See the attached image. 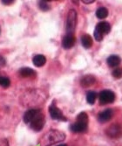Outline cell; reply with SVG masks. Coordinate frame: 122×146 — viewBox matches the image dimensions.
Segmentation results:
<instances>
[{
    "mask_svg": "<svg viewBox=\"0 0 122 146\" xmlns=\"http://www.w3.org/2000/svg\"><path fill=\"white\" fill-rule=\"evenodd\" d=\"M32 63L35 67L37 68H41L46 63V56L42 54H37L32 59Z\"/></svg>",
    "mask_w": 122,
    "mask_h": 146,
    "instance_id": "cell-13",
    "label": "cell"
},
{
    "mask_svg": "<svg viewBox=\"0 0 122 146\" xmlns=\"http://www.w3.org/2000/svg\"><path fill=\"white\" fill-rule=\"evenodd\" d=\"M76 42V38L73 33H66L62 39V46L65 49L72 48Z\"/></svg>",
    "mask_w": 122,
    "mask_h": 146,
    "instance_id": "cell-9",
    "label": "cell"
},
{
    "mask_svg": "<svg viewBox=\"0 0 122 146\" xmlns=\"http://www.w3.org/2000/svg\"><path fill=\"white\" fill-rule=\"evenodd\" d=\"M99 100L101 104H109L113 103L115 100V94L112 90H103L100 93Z\"/></svg>",
    "mask_w": 122,
    "mask_h": 146,
    "instance_id": "cell-6",
    "label": "cell"
},
{
    "mask_svg": "<svg viewBox=\"0 0 122 146\" xmlns=\"http://www.w3.org/2000/svg\"><path fill=\"white\" fill-rule=\"evenodd\" d=\"M96 16L100 19H104L108 16V10L106 7H100L96 11Z\"/></svg>",
    "mask_w": 122,
    "mask_h": 146,
    "instance_id": "cell-17",
    "label": "cell"
},
{
    "mask_svg": "<svg viewBox=\"0 0 122 146\" xmlns=\"http://www.w3.org/2000/svg\"><path fill=\"white\" fill-rule=\"evenodd\" d=\"M40 113H41V110L38 109H32L27 110L24 115V121L25 123H30L34 118H36Z\"/></svg>",
    "mask_w": 122,
    "mask_h": 146,
    "instance_id": "cell-10",
    "label": "cell"
},
{
    "mask_svg": "<svg viewBox=\"0 0 122 146\" xmlns=\"http://www.w3.org/2000/svg\"><path fill=\"white\" fill-rule=\"evenodd\" d=\"M106 134L112 138H119L122 136V129L118 124H112L107 129Z\"/></svg>",
    "mask_w": 122,
    "mask_h": 146,
    "instance_id": "cell-8",
    "label": "cell"
},
{
    "mask_svg": "<svg viewBox=\"0 0 122 146\" xmlns=\"http://www.w3.org/2000/svg\"><path fill=\"white\" fill-rule=\"evenodd\" d=\"M19 74L24 78H32L35 77L36 72L30 68H23L19 70Z\"/></svg>",
    "mask_w": 122,
    "mask_h": 146,
    "instance_id": "cell-15",
    "label": "cell"
},
{
    "mask_svg": "<svg viewBox=\"0 0 122 146\" xmlns=\"http://www.w3.org/2000/svg\"><path fill=\"white\" fill-rule=\"evenodd\" d=\"M113 115V111L111 109H106L103 111H101L98 115V120L100 123H106L110 121Z\"/></svg>",
    "mask_w": 122,
    "mask_h": 146,
    "instance_id": "cell-11",
    "label": "cell"
},
{
    "mask_svg": "<svg viewBox=\"0 0 122 146\" xmlns=\"http://www.w3.org/2000/svg\"><path fill=\"white\" fill-rule=\"evenodd\" d=\"M113 76L116 79H120L122 78V68H115L113 73H112Z\"/></svg>",
    "mask_w": 122,
    "mask_h": 146,
    "instance_id": "cell-21",
    "label": "cell"
},
{
    "mask_svg": "<svg viewBox=\"0 0 122 146\" xmlns=\"http://www.w3.org/2000/svg\"><path fill=\"white\" fill-rule=\"evenodd\" d=\"M106 62H107V64H108L109 67L114 68V67H118V66L120 64L121 59L118 55H111V56H109L107 58Z\"/></svg>",
    "mask_w": 122,
    "mask_h": 146,
    "instance_id": "cell-16",
    "label": "cell"
},
{
    "mask_svg": "<svg viewBox=\"0 0 122 146\" xmlns=\"http://www.w3.org/2000/svg\"><path fill=\"white\" fill-rule=\"evenodd\" d=\"M77 25V12L75 10L71 9L68 11L66 19V33L74 34V31Z\"/></svg>",
    "mask_w": 122,
    "mask_h": 146,
    "instance_id": "cell-4",
    "label": "cell"
},
{
    "mask_svg": "<svg viewBox=\"0 0 122 146\" xmlns=\"http://www.w3.org/2000/svg\"><path fill=\"white\" fill-rule=\"evenodd\" d=\"M45 123H46L45 116L42 113H40L36 118H34L33 120L30 123V127L32 130L38 132L44 128Z\"/></svg>",
    "mask_w": 122,
    "mask_h": 146,
    "instance_id": "cell-7",
    "label": "cell"
},
{
    "mask_svg": "<svg viewBox=\"0 0 122 146\" xmlns=\"http://www.w3.org/2000/svg\"><path fill=\"white\" fill-rule=\"evenodd\" d=\"M5 64H6L5 59L2 55H0V67H4V66H5Z\"/></svg>",
    "mask_w": 122,
    "mask_h": 146,
    "instance_id": "cell-22",
    "label": "cell"
},
{
    "mask_svg": "<svg viewBox=\"0 0 122 146\" xmlns=\"http://www.w3.org/2000/svg\"><path fill=\"white\" fill-rule=\"evenodd\" d=\"M10 85H11V81L8 77L0 76V86L4 88H7L10 87Z\"/></svg>",
    "mask_w": 122,
    "mask_h": 146,
    "instance_id": "cell-19",
    "label": "cell"
},
{
    "mask_svg": "<svg viewBox=\"0 0 122 146\" xmlns=\"http://www.w3.org/2000/svg\"><path fill=\"white\" fill-rule=\"evenodd\" d=\"M81 44L86 48L89 49L92 46L93 41H92V38L89 34H84L81 37Z\"/></svg>",
    "mask_w": 122,
    "mask_h": 146,
    "instance_id": "cell-14",
    "label": "cell"
},
{
    "mask_svg": "<svg viewBox=\"0 0 122 146\" xmlns=\"http://www.w3.org/2000/svg\"><path fill=\"white\" fill-rule=\"evenodd\" d=\"M111 31V25L108 22L103 21V22H100L95 27V30H94V38L97 41H101L104 35L105 34H108Z\"/></svg>",
    "mask_w": 122,
    "mask_h": 146,
    "instance_id": "cell-3",
    "label": "cell"
},
{
    "mask_svg": "<svg viewBox=\"0 0 122 146\" xmlns=\"http://www.w3.org/2000/svg\"><path fill=\"white\" fill-rule=\"evenodd\" d=\"M57 146H67L65 143H61V144H59V145H57Z\"/></svg>",
    "mask_w": 122,
    "mask_h": 146,
    "instance_id": "cell-26",
    "label": "cell"
},
{
    "mask_svg": "<svg viewBox=\"0 0 122 146\" xmlns=\"http://www.w3.org/2000/svg\"><path fill=\"white\" fill-rule=\"evenodd\" d=\"M0 146H9L8 141L6 139H0Z\"/></svg>",
    "mask_w": 122,
    "mask_h": 146,
    "instance_id": "cell-23",
    "label": "cell"
},
{
    "mask_svg": "<svg viewBox=\"0 0 122 146\" xmlns=\"http://www.w3.org/2000/svg\"><path fill=\"white\" fill-rule=\"evenodd\" d=\"M65 138V133L57 129H51L40 139L39 146H51L59 142L64 141Z\"/></svg>",
    "mask_w": 122,
    "mask_h": 146,
    "instance_id": "cell-1",
    "label": "cell"
},
{
    "mask_svg": "<svg viewBox=\"0 0 122 146\" xmlns=\"http://www.w3.org/2000/svg\"><path fill=\"white\" fill-rule=\"evenodd\" d=\"M13 0H2V3L4 4V5H11V4H13Z\"/></svg>",
    "mask_w": 122,
    "mask_h": 146,
    "instance_id": "cell-24",
    "label": "cell"
},
{
    "mask_svg": "<svg viewBox=\"0 0 122 146\" xmlns=\"http://www.w3.org/2000/svg\"><path fill=\"white\" fill-rule=\"evenodd\" d=\"M49 113L53 120H58V121H62V122L67 121V118L63 115V112L55 105V102H53L52 104L50 105Z\"/></svg>",
    "mask_w": 122,
    "mask_h": 146,
    "instance_id": "cell-5",
    "label": "cell"
},
{
    "mask_svg": "<svg viewBox=\"0 0 122 146\" xmlns=\"http://www.w3.org/2000/svg\"><path fill=\"white\" fill-rule=\"evenodd\" d=\"M84 4H92L93 2H95L94 0H83L82 1Z\"/></svg>",
    "mask_w": 122,
    "mask_h": 146,
    "instance_id": "cell-25",
    "label": "cell"
},
{
    "mask_svg": "<svg viewBox=\"0 0 122 146\" xmlns=\"http://www.w3.org/2000/svg\"><path fill=\"white\" fill-rule=\"evenodd\" d=\"M96 82V78L92 74H86L80 80V85L83 88H88L92 86Z\"/></svg>",
    "mask_w": 122,
    "mask_h": 146,
    "instance_id": "cell-12",
    "label": "cell"
},
{
    "mask_svg": "<svg viewBox=\"0 0 122 146\" xmlns=\"http://www.w3.org/2000/svg\"><path fill=\"white\" fill-rule=\"evenodd\" d=\"M89 118L86 112H81L78 115L76 122L71 125L70 129L75 133H82L87 130Z\"/></svg>",
    "mask_w": 122,
    "mask_h": 146,
    "instance_id": "cell-2",
    "label": "cell"
},
{
    "mask_svg": "<svg viewBox=\"0 0 122 146\" xmlns=\"http://www.w3.org/2000/svg\"><path fill=\"white\" fill-rule=\"evenodd\" d=\"M97 93L95 91H89L86 95V101L89 104L92 105L95 103V101L97 99Z\"/></svg>",
    "mask_w": 122,
    "mask_h": 146,
    "instance_id": "cell-18",
    "label": "cell"
},
{
    "mask_svg": "<svg viewBox=\"0 0 122 146\" xmlns=\"http://www.w3.org/2000/svg\"><path fill=\"white\" fill-rule=\"evenodd\" d=\"M38 6H39V9L43 11H47L50 10V5H48L47 1H39Z\"/></svg>",
    "mask_w": 122,
    "mask_h": 146,
    "instance_id": "cell-20",
    "label": "cell"
}]
</instances>
